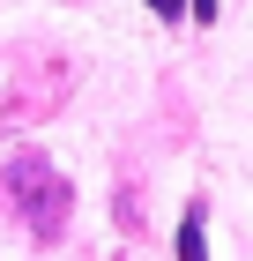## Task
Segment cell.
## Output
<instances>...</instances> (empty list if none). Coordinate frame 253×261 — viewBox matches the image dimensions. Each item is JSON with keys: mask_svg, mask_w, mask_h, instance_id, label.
I'll return each instance as SVG.
<instances>
[{"mask_svg": "<svg viewBox=\"0 0 253 261\" xmlns=\"http://www.w3.org/2000/svg\"><path fill=\"white\" fill-rule=\"evenodd\" d=\"M8 194H15L30 239H60V231H67V201H75V194H67V179H60L38 149H22V157L8 164Z\"/></svg>", "mask_w": 253, "mask_h": 261, "instance_id": "obj_1", "label": "cell"}, {"mask_svg": "<svg viewBox=\"0 0 253 261\" xmlns=\"http://www.w3.org/2000/svg\"><path fill=\"white\" fill-rule=\"evenodd\" d=\"M179 261H209V246H201V209H186V224H179Z\"/></svg>", "mask_w": 253, "mask_h": 261, "instance_id": "obj_2", "label": "cell"}, {"mask_svg": "<svg viewBox=\"0 0 253 261\" xmlns=\"http://www.w3.org/2000/svg\"><path fill=\"white\" fill-rule=\"evenodd\" d=\"M149 8H156L164 22H179V8H194V0H149Z\"/></svg>", "mask_w": 253, "mask_h": 261, "instance_id": "obj_3", "label": "cell"}, {"mask_svg": "<svg viewBox=\"0 0 253 261\" xmlns=\"http://www.w3.org/2000/svg\"><path fill=\"white\" fill-rule=\"evenodd\" d=\"M194 22H216V0H194Z\"/></svg>", "mask_w": 253, "mask_h": 261, "instance_id": "obj_4", "label": "cell"}]
</instances>
